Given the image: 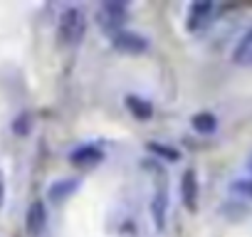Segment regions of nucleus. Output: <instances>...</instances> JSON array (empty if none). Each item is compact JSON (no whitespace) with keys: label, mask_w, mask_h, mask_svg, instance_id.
Returning <instances> with one entry per match:
<instances>
[{"label":"nucleus","mask_w":252,"mask_h":237,"mask_svg":"<svg viewBox=\"0 0 252 237\" xmlns=\"http://www.w3.org/2000/svg\"><path fill=\"white\" fill-rule=\"evenodd\" d=\"M124 106H126V111L136 118V121H151L154 114H156L154 104L146 96H141V94H126L124 96Z\"/></svg>","instance_id":"obj_10"},{"label":"nucleus","mask_w":252,"mask_h":237,"mask_svg":"<svg viewBox=\"0 0 252 237\" xmlns=\"http://www.w3.org/2000/svg\"><path fill=\"white\" fill-rule=\"evenodd\" d=\"M168 207H171L168 190H166V188L156 190L154 198H151V203H149V212H151V222H154V227H156L158 232H163L166 225H168Z\"/></svg>","instance_id":"obj_9"},{"label":"nucleus","mask_w":252,"mask_h":237,"mask_svg":"<svg viewBox=\"0 0 252 237\" xmlns=\"http://www.w3.org/2000/svg\"><path fill=\"white\" fill-rule=\"evenodd\" d=\"M109 45L116 50V52H124V55H146L151 50V40L144 35V32H136V30H116L114 35H109Z\"/></svg>","instance_id":"obj_4"},{"label":"nucleus","mask_w":252,"mask_h":237,"mask_svg":"<svg viewBox=\"0 0 252 237\" xmlns=\"http://www.w3.org/2000/svg\"><path fill=\"white\" fill-rule=\"evenodd\" d=\"M129 3H121V0H106L96 8V23L104 32L114 35L116 30H124V23L129 20Z\"/></svg>","instance_id":"obj_3"},{"label":"nucleus","mask_w":252,"mask_h":237,"mask_svg":"<svg viewBox=\"0 0 252 237\" xmlns=\"http://www.w3.org/2000/svg\"><path fill=\"white\" fill-rule=\"evenodd\" d=\"M67 161L77 171H92V168H96L106 161V148L96 141H84V144H77L67 153Z\"/></svg>","instance_id":"obj_2"},{"label":"nucleus","mask_w":252,"mask_h":237,"mask_svg":"<svg viewBox=\"0 0 252 237\" xmlns=\"http://www.w3.org/2000/svg\"><path fill=\"white\" fill-rule=\"evenodd\" d=\"M230 59H232V64H237V67L252 69V28H247V30L240 35V40L235 42V47H232V52H230Z\"/></svg>","instance_id":"obj_11"},{"label":"nucleus","mask_w":252,"mask_h":237,"mask_svg":"<svg viewBox=\"0 0 252 237\" xmlns=\"http://www.w3.org/2000/svg\"><path fill=\"white\" fill-rule=\"evenodd\" d=\"M247 173H250V176H252V156H250V158H247Z\"/></svg>","instance_id":"obj_17"},{"label":"nucleus","mask_w":252,"mask_h":237,"mask_svg":"<svg viewBox=\"0 0 252 237\" xmlns=\"http://www.w3.org/2000/svg\"><path fill=\"white\" fill-rule=\"evenodd\" d=\"M178 198L186 207V212L195 215L200 207V183H198V171L195 168H183L178 178Z\"/></svg>","instance_id":"obj_6"},{"label":"nucleus","mask_w":252,"mask_h":237,"mask_svg":"<svg viewBox=\"0 0 252 237\" xmlns=\"http://www.w3.org/2000/svg\"><path fill=\"white\" fill-rule=\"evenodd\" d=\"M190 129L200 136H213L218 131V116L213 111H195L190 116Z\"/></svg>","instance_id":"obj_13"},{"label":"nucleus","mask_w":252,"mask_h":237,"mask_svg":"<svg viewBox=\"0 0 252 237\" xmlns=\"http://www.w3.org/2000/svg\"><path fill=\"white\" fill-rule=\"evenodd\" d=\"M32 126H35V118H32V111H20L15 118H13V124H10V131L18 136V139H25L32 134Z\"/></svg>","instance_id":"obj_15"},{"label":"nucleus","mask_w":252,"mask_h":237,"mask_svg":"<svg viewBox=\"0 0 252 237\" xmlns=\"http://www.w3.org/2000/svg\"><path fill=\"white\" fill-rule=\"evenodd\" d=\"M230 195L235 200H252V176H240V178H232L230 185H227Z\"/></svg>","instance_id":"obj_14"},{"label":"nucleus","mask_w":252,"mask_h":237,"mask_svg":"<svg viewBox=\"0 0 252 237\" xmlns=\"http://www.w3.org/2000/svg\"><path fill=\"white\" fill-rule=\"evenodd\" d=\"M5 207V180L0 178V210Z\"/></svg>","instance_id":"obj_16"},{"label":"nucleus","mask_w":252,"mask_h":237,"mask_svg":"<svg viewBox=\"0 0 252 237\" xmlns=\"http://www.w3.org/2000/svg\"><path fill=\"white\" fill-rule=\"evenodd\" d=\"M47 225H50V210H47V203L35 198L28 210H25V235L28 237H42L47 232Z\"/></svg>","instance_id":"obj_7"},{"label":"nucleus","mask_w":252,"mask_h":237,"mask_svg":"<svg viewBox=\"0 0 252 237\" xmlns=\"http://www.w3.org/2000/svg\"><path fill=\"white\" fill-rule=\"evenodd\" d=\"M215 13H218L215 3H210V0H195V3H190L188 10H186V30L190 35L203 32L215 20Z\"/></svg>","instance_id":"obj_5"},{"label":"nucleus","mask_w":252,"mask_h":237,"mask_svg":"<svg viewBox=\"0 0 252 237\" xmlns=\"http://www.w3.org/2000/svg\"><path fill=\"white\" fill-rule=\"evenodd\" d=\"M146 153L149 158H156V161H166V163H178L181 161V151L166 141H146Z\"/></svg>","instance_id":"obj_12"},{"label":"nucleus","mask_w":252,"mask_h":237,"mask_svg":"<svg viewBox=\"0 0 252 237\" xmlns=\"http://www.w3.org/2000/svg\"><path fill=\"white\" fill-rule=\"evenodd\" d=\"M82 188V178L79 176H64V178H55L47 185V203L52 205H64L74 198V193Z\"/></svg>","instance_id":"obj_8"},{"label":"nucleus","mask_w":252,"mask_h":237,"mask_svg":"<svg viewBox=\"0 0 252 237\" xmlns=\"http://www.w3.org/2000/svg\"><path fill=\"white\" fill-rule=\"evenodd\" d=\"M87 28H89L87 10L79 5H67L57 18V42L62 47H77L82 45Z\"/></svg>","instance_id":"obj_1"}]
</instances>
